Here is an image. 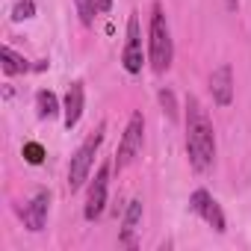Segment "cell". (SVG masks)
<instances>
[{
  "instance_id": "1",
  "label": "cell",
  "mask_w": 251,
  "mask_h": 251,
  "mask_svg": "<svg viewBox=\"0 0 251 251\" xmlns=\"http://www.w3.org/2000/svg\"><path fill=\"white\" fill-rule=\"evenodd\" d=\"M186 154L189 166L195 172H210L216 160V133L207 109L198 103V98H186Z\"/></svg>"
},
{
  "instance_id": "2",
  "label": "cell",
  "mask_w": 251,
  "mask_h": 251,
  "mask_svg": "<svg viewBox=\"0 0 251 251\" xmlns=\"http://www.w3.org/2000/svg\"><path fill=\"white\" fill-rule=\"evenodd\" d=\"M148 59H151V68H154L157 74L169 71V68H172V59H175L172 30H169L166 12H163L160 3H154V9H151V27H148Z\"/></svg>"
},
{
  "instance_id": "3",
  "label": "cell",
  "mask_w": 251,
  "mask_h": 251,
  "mask_svg": "<svg viewBox=\"0 0 251 251\" xmlns=\"http://www.w3.org/2000/svg\"><path fill=\"white\" fill-rule=\"evenodd\" d=\"M100 142H103V124L86 136V142H83V145L74 151V157H71V166H68V186H71V192H77V189L89 180V172H92V166H95V154H98Z\"/></svg>"
},
{
  "instance_id": "4",
  "label": "cell",
  "mask_w": 251,
  "mask_h": 251,
  "mask_svg": "<svg viewBox=\"0 0 251 251\" xmlns=\"http://www.w3.org/2000/svg\"><path fill=\"white\" fill-rule=\"evenodd\" d=\"M142 139H145V118H142V112H133L130 121H127V127H124L118 154H115V166H118V169H127V166L139 157Z\"/></svg>"
},
{
  "instance_id": "5",
  "label": "cell",
  "mask_w": 251,
  "mask_h": 251,
  "mask_svg": "<svg viewBox=\"0 0 251 251\" xmlns=\"http://www.w3.org/2000/svg\"><path fill=\"white\" fill-rule=\"evenodd\" d=\"M121 65L127 74H139L145 65V53H142V30H139V18L136 12L127 18V42L121 50Z\"/></svg>"
},
{
  "instance_id": "6",
  "label": "cell",
  "mask_w": 251,
  "mask_h": 251,
  "mask_svg": "<svg viewBox=\"0 0 251 251\" xmlns=\"http://www.w3.org/2000/svg\"><path fill=\"white\" fill-rule=\"evenodd\" d=\"M189 210H192L195 216H201L216 233H225V213H222L219 201H216L207 189H195V192H192V198H189Z\"/></svg>"
},
{
  "instance_id": "7",
  "label": "cell",
  "mask_w": 251,
  "mask_h": 251,
  "mask_svg": "<svg viewBox=\"0 0 251 251\" xmlns=\"http://www.w3.org/2000/svg\"><path fill=\"white\" fill-rule=\"evenodd\" d=\"M106 189H109V166L103 163V166L98 169V175H95L92 186H89V195H86L83 216H86L89 222H95V219L103 213V207H106Z\"/></svg>"
},
{
  "instance_id": "8",
  "label": "cell",
  "mask_w": 251,
  "mask_h": 251,
  "mask_svg": "<svg viewBox=\"0 0 251 251\" xmlns=\"http://www.w3.org/2000/svg\"><path fill=\"white\" fill-rule=\"evenodd\" d=\"M48 210H50V195L42 189V192H36V195L30 198V204H24V210H21L24 227L33 230V233H39V230L45 227V222H48Z\"/></svg>"
},
{
  "instance_id": "9",
  "label": "cell",
  "mask_w": 251,
  "mask_h": 251,
  "mask_svg": "<svg viewBox=\"0 0 251 251\" xmlns=\"http://www.w3.org/2000/svg\"><path fill=\"white\" fill-rule=\"evenodd\" d=\"M210 92H213V100L219 106H230V100H233V71H230V65H219L210 74Z\"/></svg>"
},
{
  "instance_id": "10",
  "label": "cell",
  "mask_w": 251,
  "mask_h": 251,
  "mask_svg": "<svg viewBox=\"0 0 251 251\" xmlns=\"http://www.w3.org/2000/svg\"><path fill=\"white\" fill-rule=\"evenodd\" d=\"M83 100H86V95H83V83L77 80V83L68 86V92H65V103H62V121H65V127H68V130L77 127V121H80V115H83Z\"/></svg>"
},
{
  "instance_id": "11",
  "label": "cell",
  "mask_w": 251,
  "mask_h": 251,
  "mask_svg": "<svg viewBox=\"0 0 251 251\" xmlns=\"http://www.w3.org/2000/svg\"><path fill=\"white\" fill-rule=\"evenodd\" d=\"M139 219H142V201H130L127 204V213H124V222H121V242L124 245H133L136 239V230H139Z\"/></svg>"
},
{
  "instance_id": "12",
  "label": "cell",
  "mask_w": 251,
  "mask_h": 251,
  "mask_svg": "<svg viewBox=\"0 0 251 251\" xmlns=\"http://www.w3.org/2000/svg\"><path fill=\"white\" fill-rule=\"evenodd\" d=\"M36 109H39V118H53V115L59 112V100H56V95L48 92V89H42V92L36 95Z\"/></svg>"
},
{
  "instance_id": "13",
  "label": "cell",
  "mask_w": 251,
  "mask_h": 251,
  "mask_svg": "<svg viewBox=\"0 0 251 251\" xmlns=\"http://www.w3.org/2000/svg\"><path fill=\"white\" fill-rule=\"evenodd\" d=\"M3 71L12 77V74H24V71H30V65H27V59L18 56L12 48H3Z\"/></svg>"
},
{
  "instance_id": "14",
  "label": "cell",
  "mask_w": 251,
  "mask_h": 251,
  "mask_svg": "<svg viewBox=\"0 0 251 251\" xmlns=\"http://www.w3.org/2000/svg\"><path fill=\"white\" fill-rule=\"evenodd\" d=\"M74 3H77L80 21H83L86 27H92V21H95V12H98V6H95V0H74Z\"/></svg>"
},
{
  "instance_id": "15",
  "label": "cell",
  "mask_w": 251,
  "mask_h": 251,
  "mask_svg": "<svg viewBox=\"0 0 251 251\" xmlns=\"http://www.w3.org/2000/svg\"><path fill=\"white\" fill-rule=\"evenodd\" d=\"M24 160H27L30 166H39V163L45 160V148H42L39 142H27V145H24Z\"/></svg>"
},
{
  "instance_id": "16",
  "label": "cell",
  "mask_w": 251,
  "mask_h": 251,
  "mask_svg": "<svg viewBox=\"0 0 251 251\" xmlns=\"http://www.w3.org/2000/svg\"><path fill=\"white\" fill-rule=\"evenodd\" d=\"M33 12H36V3H33V0H18L15 9H12V18H15V21H27V18H33Z\"/></svg>"
},
{
  "instance_id": "17",
  "label": "cell",
  "mask_w": 251,
  "mask_h": 251,
  "mask_svg": "<svg viewBox=\"0 0 251 251\" xmlns=\"http://www.w3.org/2000/svg\"><path fill=\"white\" fill-rule=\"evenodd\" d=\"M160 103H163V109H166L172 118L177 115V109H175V95H172L169 89H163V92H160Z\"/></svg>"
},
{
  "instance_id": "18",
  "label": "cell",
  "mask_w": 251,
  "mask_h": 251,
  "mask_svg": "<svg viewBox=\"0 0 251 251\" xmlns=\"http://www.w3.org/2000/svg\"><path fill=\"white\" fill-rule=\"evenodd\" d=\"M95 6H98V12H109V6H112V0H95Z\"/></svg>"
},
{
  "instance_id": "19",
  "label": "cell",
  "mask_w": 251,
  "mask_h": 251,
  "mask_svg": "<svg viewBox=\"0 0 251 251\" xmlns=\"http://www.w3.org/2000/svg\"><path fill=\"white\" fill-rule=\"evenodd\" d=\"M227 6H236V0H227Z\"/></svg>"
}]
</instances>
